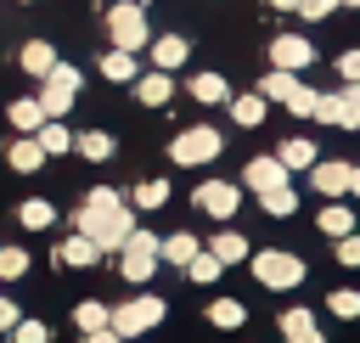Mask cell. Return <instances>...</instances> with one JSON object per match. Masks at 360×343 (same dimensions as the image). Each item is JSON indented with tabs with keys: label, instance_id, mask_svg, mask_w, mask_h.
<instances>
[{
	"label": "cell",
	"instance_id": "1",
	"mask_svg": "<svg viewBox=\"0 0 360 343\" xmlns=\"http://www.w3.org/2000/svg\"><path fill=\"white\" fill-rule=\"evenodd\" d=\"M73 225H79L101 253H118V247H124V236L135 231V208H129L112 186H96V191L84 197V208L73 214Z\"/></svg>",
	"mask_w": 360,
	"mask_h": 343
},
{
	"label": "cell",
	"instance_id": "2",
	"mask_svg": "<svg viewBox=\"0 0 360 343\" xmlns=\"http://www.w3.org/2000/svg\"><path fill=\"white\" fill-rule=\"evenodd\" d=\"M248 270H253V281L270 287V292H292V287L304 281V259L287 253V247H259V253H248Z\"/></svg>",
	"mask_w": 360,
	"mask_h": 343
},
{
	"label": "cell",
	"instance_id": "3",
	"mask_svg": "<svg viewBox=\"0 0 360 343\" xmlns=\"http://www.w3.org/2000/svg\"><path fill=\"white\" fill-rule=\"evenodd\" d=\"M225 152V135L214 129V124H191V129H180L174 141H169V163H180V169H202V163H214Z\"/></svg>",
	"mask_w": 360,
	"mask_h": 343
},
{
	"label": "cell",
	"instance_id": "4",
	"mask_svg": "<svg viewBox=\"0 0 360 343\" xmlns=\"http://www.w3.org/2000/svg\"><path fill=\"white\" fill-rule=\"evenodd\" d=\"M163 315H169V304H163L158 292H141V298H124L118 309H107V326H112V332H118V337L129 343V337L152 332V326H158Z\"/></svg>",
	"mask_w": 360,
	"mask_h": 343
},
{
	"label": "cell",
	"instance_id": "5",
	"mask_svg": "<svg viewBox=\"0 0 360 343\" xmlns=\"http://www.w3.org/2000/svg\"><path fill=\"white\" fill-rule=\"evenodd\" d=\"M118 270H124V281H129V287H146V281H152V270H158V236L135 225V231L124 236V247H118Z\"/></svg>",
	"mask_w": 360,
	"mask_h": 343
},
{
	"label": "cell",
	"instance_id": "6",
	"mask_svg": "<svg viewBox=\"0 0 360 343\" xmlns=\"http://www.w3.org/2000/svg\"><path fill=\"white\" fill-rule=\"evenodd\" d=\"M107 34H112V45H118V51H141V45L152 39L146 11H141L135 0H124V6H112V11H107Z\"/></svg>",
	"mask_w": 360,
	"mask_h": 343
},
{
	"label": "cell",
	"instance_id": "7",
	"mask_svg": "<svg viewBox=\"0 0 360 343\" xmlns=\"http://www.w3.org/2000/svg\"><path fill=\"white\" fill-rule=\"evenodd\" d=\"M73 96H79V73H73L68 62H56V67L45 73V90H39V107H45V118H68Z\"/></svg>",
	"mask_w": 360,
	"mask_h": 343
},
{
	"label": "cell",
	"instance_id": "8",
	"mask_svg": "<svg viewBox=\"0 0 360 343\" xmlns=\"http://www.w3.org/2000/svg\"><path fill=\"white\" fill-rule=\"evenodd\" d=\"M191 202H197L208 219H231V214L242 208V186H236V180H202V186L191 191Z\"/></svg>",
	"mask_w": 360,
	"mask_h": 343
},
{
	"label": "cell",
	"instance_id": "9",
	"mask_svg": "<svg viewBox=\"0 0 360 343\" xmlns=\"http://www.w3.org/2000/svg\"><path fill=\"white\" fill-rule=\"evenodd\" d=\"M315 62V45L304 34H276L270 39V67H287V73H304Z\"/></svg>",
	"mask_w": 360,
	"mask_h": 343
},
{
	"label": "cell",
	"instance_id": "10",
	"mask_svg": "<svg viewBox=\"0 0 360 343\" xmlns=\"http://www.w3.org/2000/svg\"><path fill=\"white\" fill-rule=\"evenodd\" d=\"M309 186L321 197H349V157H315L309 163Z\"/></svg>",
	"mask_w": 360,
	"mask_h": 343
},
{
	"label": "cell",
	"instance_id": "11",
	"mask_svg": "<svg viewBox=\"0 0 360 343\" xmlns=\"http://www.w3.org/2000/svg\"><path fill=\"white\" fill-rule=\"evenodd\" d=\"M292 174H287V163L276 157V152H264V157H248V169H242V186L248 191H270V186H287Z\"/></svg>",
	"mask_w": 360,
	"mask_h": 343
},
{
	"label": "cell",
	"instance_id": "12",
	"mask_svg": "<svg viewBox=\"0 0 360 343\" xmlns=\"http://www.w3.org/2000/svg\"><path fill=\"white\" fill-rule=\"evenodd\" d=\"M51 259H56V270H90V264L101 259V247H96L84 231H73L68 242H56V253H51Z\"/></svg>",
	"mask_w": 360,
	"mask_h": 343
},
{
	"label": "cell",
	"instance_id": "13",
	"mask_svg": "<svg viewBox=\"0 0 360 343\" xmlns=\"http://www.w3.org/2000/svg\"><path fill=\"white\" fill-rule=\"evenodd\" d=\"M315 225H321V236H332V242H338V236L360 231V214H354V208H349L343 197H326V208L315 214Z\"/></svg>",
	"mask_w": 360,
	"mask_h": 343
},
{
	"label": "cell",
	"instance_id": "14",
	"mask_svg": "<svg viewBox=\"0 0 360 343\" xmlns=\"http://www.w3.org/2000/svg\"><path fill=\"white\" fill-rule=\"evenodd\" d=\"M281 337H287V343H326V337H321V326H315V315H309L304 304L281 309Z\"/></svg>",
	"mask_w": 360,
	"mask_h": 343
},
{
	"label": "cell",
	"instance_id": "15",
	"mask_svg": "<svg viewBox=\"0 0 360 343\" xmlns=\"http://www.w3.org/2000/svg\"><path fill=\"white\" fill-rule=\"evenodd\" d=\"M152 45V67H163V73H174L186 56H191V45L180 39V34H158V39H146Z\"/></svg>",
	"mask_w": 360,
	"mask_h": 343
},
{
	"label": "cell",
	"instance_id": "16",
	"mask_svg": "<svg viewBox=\"0 0 360 343\" xmlns=\"http://www.w3.org/2000/svg\"><path fill=\"white\" fill-rule=\"evenodd\" d=\"M135 96H141V107H163V101L174 96V79H169L163 67H152V73H135Z\"/></svg>",
	"mask_w": 360,
	"mask_h": 343
},
{
	"label": "cell",
	"instance_id": "17",
	"mask_svg": "<svg viewBox=\"0 0 360 343\" xmlns=\"http://www.w3.org/2000/svg\"><path fill=\"white\" fill-rule=\"evenodd\" d=\"M6 163H11L17 174H34V169H45V146H39L34 135H17V141L6 146Z\"/></svg>",
	"mask_w": 360,
	"mask_h": 343
},
{
	"label": "cell",
	"instance_id": "18",
	"mask_svg": "<svg viewBox=\"0 0 360 343\" xmlns=\"http://www.w3.org/2000/svg\"><path fill=\"white\" fill-rule=\"evenodd\" d=\"M225 107H231V118H236L242 129H259V124H264V112H270V101H264L259 90H248V96H231Z\"/></svg>",
	"mask_w": 360,
	"mask_h": 343
},
{
	"label": "cell",
	"instance_id": "19",
	"mask_svg": "<svg viewBox=\"0 0 360 343\" xmlns=\"http://www.w3.org/2000/svg\"><path fill=\"white\" fill-rule=\"evenodd\" d=\"M276 157H281V163H287V174H292V169H309L321 152H315V141H309V135H287V141L276 146Z\"/></svg>",
	"mask_w": 360,
	"mask_h": 343
},
{
	"label": "cell",
	"instance_id": "20",
	"mask_svg": "<svg viewBox=\"0 0 360 343\" xmlns=\"http://www.w3.org/2000/svg\"><path fill=\"white\" fill-rule=\"evenodd\" d=\"M208 253H214L219 264H248V253H253V247H248V236H242V231H219V236L208 242Z\"/></svg>",
	"mask_w": 360,
	"mask_h": 343
},
{
	"label": "cell",
	"instance_id": "21",
	"mask_svg": "<svg viewBox=\"0 0 360 343\" xmlns=\"http://www.w3.org/2000/svg\"><path fill=\"white\" fill-rule=\"evenodd\" d=\"M191 96L202 107H219V101H231V84H225V73H191Z\"/></svg>",
	"mask_w": 360,
	"mask_h": 343
},
{
	"label": "cell",
	"instance_id": "22",
	"mask_svg": "<svg viewBox=\"0 0 360 343\" xmlns=\"http://www.w3.org/2000/svg\"><path fill=\"white\" fill-rule=\"evenodd\" d=\"M259 208H264L270 219H287V214H298V191H292V180H287V186H270V191H259Z\"/></svg>",
	"mask_w": 360,
	"mask_h": 343
},
{
	"label": "cell",
	"instance_id": "23",
	"mask_svg": "<svg viewBox=\"0 0 360 343\" xmlns=\"http://www.w3.org/2000/svg\"><path fill=\"white\" fill-rule=\"evenodd\" d=\"M197 247H202V242H197L191 231H174V236H163V242H158V259H163V264H180V270H186V259H191Z\"/></svg>",
	"mask_w": 360,
	"mask_h": 343
},
{
	"label": "cell",
	"instance_id": "24",
	"mask_svg": "<svg viewBox=\"0 0 360 343\" xmlns=\"http://www.w3.org/2000/svg\"><path fill=\"white\" fill-rule=\"evenodd\" d=\"M242 321H248V304H242V298H214V304H208V326L236 332Z\"/></svg>",
	"mask_w": 360,
	"mask_h": 343
},
{
	"label": "cell",
	"instance_id": "25",
	"mask_svg": "<svg viewBox=\"0 0 360 343\" xmlns=\"http://www.w3.org/2000/svg\"><path fill=\"white\" fill-rule=\"evenodd\" d=\"M6 118H11L22 135H34V129L45 124V107H39V96H22V101H11V107H6Z\"/></svg>",
	"mask_w": 360,
	"mask_h": 343
},
{
	"label": "cell",
	"instance_id": "26",
	"mask_svg": "<svg viewBox=\"0 0 360 343\" xmlns=\"http://www.w3.org/2000/svg\"><path fill=\"white\" fill-rule=\"evenodd\" d=\"M51 67H56V51H51L45 39H28V45H22V73H34V79H45Z\"/></svg>",
	"mask_w": 360,
	"mask_h": 343
},
{
	"label": "cell",
	"instance_id": "27",
	"mask_svg": "<svg viewBox=\"0 0 360 343\" xmlns=\"http://www.w3.org/2000/svg\"><path fill=\"white\" fill-rule=\"evenodd\" d=\"M34 141L45 146V157H56V152H68V146H73V135H68V124H62V118H45V124L34 129Z\"/></svg>",
	"mask_w": 360,
	"mask_h": 343
},
{
	"label": "cell",
	"instance_id": "28",
	"mask_svg": "<svg viewBox=\"0 0 360 343\" xmlns=\"http://www.w3.org/2000/svg\"><path fill=\"white\" fill-rule=\"evenodd\" d=\"M101 73H107L112 84H129V79H135V51H118V45H112V51L101 56Z\"/></svg>",
	"mask_w": 360,
	"mask_h": 343
},
{
	"label": "cell",
	"instance_id": "29",
	"mask_svg": "<svg viewBox=\"0 0 360 343\" xmlns=\"http://www.w3.org/2000/svg\"><path fill=\"white\" fill-rule=\"evenodd\" d=\"M292 84H298V73H287V67H270V73L259 79V96H264V101H287V96H292Z\"/></svg>",
	"mask_w": 360,
	"mask_h": 343
},
{
	"label": "cell",
	"instance_id": "30",
	"mask_svg": "<svg viewBox=\"0 0 360 343\" xmlns=\"http://www.w3.org/2000/svg\"><path fill=\"white\" fill-rule=\"evenodd\" d=\"M315 124H332V129H343V118H349V107H343V90H332V96H315V112H309Z\"/></svg>",
	"mask_w": 360,
	"mask_h": 343
},
{
	"label": "cell",
	"instance_id": "31",
	"mask_svg": "<svg viewBox=\"0 0 360 343\" xmlns=\"http://www.w3.org/2000/svg\"><path fill=\"white\" fill-rule=\"evenodd\" d=\"M219 270H225V264H219V259H214L208 247H197V253L186 259V276H191L197 287H208V281H219Z\"/></svg>",
	"mask_w": 360,
	"mask_h": 343
},
{
	"label": "cell",
	"instance_id": "32",
	"mask_svg": "<svg viewBox=\"0 0 360 343\" xmlns=\"http://www.w3.org/2000/svg\"><path fill=\"white\" fill-rule=\"evenodd\" d=\"M73 146H79V157H90V163L112 157V135H107V129H84V135H79Z\"/></svg>",
	"mask_w": 360,
	"mask_h": 343
},
{
	"label": "cell",
	"instance_id": "33",
	"mask_svg": "<svg viewBox=\"0 0 360 343\" xmlns=\"http://www.w3.org/2000/svg\"><path fill=\"white\" fill-rule=\"evenodd\" d=\"M17 219H22L28 231H45V225L56 219V208H51L45 197H28V202H17Z\"/></svg>",
	"mask_w": 360,
	"mask_h": 343
},
{
	"label": "cell",
	"instance_id": "34",
	"mask_svg": "<svg viewBox=\"0 0 360 343\" xmlns=\"http://www.w3.org/2000/svg\"><path fill=\"white\" fill-rule=\"evenodd\" d=\"M129 202H135V208H163V202H169V180H141V186L129 191Z\"/></svg>",
	"mask_w": 360,
	"mask_h": 343
},
{
	"label": "cell",
	"instance_id": "35",
	"mask_svg": "<svg viewBox=\"0 0 360 343\" xmlns=\"http://www.w3.org/2000/svg\"><path fill=\"white\" fill-rule=\"evenodd\" d=\"M326 309L338 321H360V292L354 287H338V292H326Z\"/></svg>",
	"mask_w": 360,
	"mask_h": 343
},
{
	"label": "cell",
	"instance_id": "36",
	"mask_svg": "<svg viewBox=\"0 0 360 343\" xmlns=\"http://www.w3.org/2000/svg\"><path fill=\"white\" fill-rule=\"evenodd\" d=\"M315 96H321V90H309V84H304V79H298V84H292V96H287V101H281V107H287V112H292V118H309V112H315Z\"/></svg>",
	"mask_w": 360,
	"mask_h": 343
},
{
	"label": "cell",
	"instance_id": "37",
	"mask_svg": "<svg viewBox=\"0 0 360 343\" xmlns=\"http://www.w3.org/2000/svg\"><path fill=\"white\" fill-rule=\"evenodd\" d=\"M73 321H79V332H101V326H107V304H96V298H84V304L73 309Z\"/></svg>",
	"mask_w": 360,
	"mask_h": 343
},
{
	"label": "cell",
	"instance_id": "38",
	"mask_svg": "<svg viewBox=\"0 0 360 343\" xmlns=\"http://www.w3.org/2000/svg\"><path fill=\"white\" fill-rule=\"evenodd\" d=\"M17 276H28V253L22 247H0V281H17Z\"/></svg>",
	"mask_w": 360,
	"mask_h": 343
},
{
	"label": "cell",
	"instance_id": "39",
	"mask_svg": "<svg viewBox=\"0 0 360 343\" xmlns=\"http://www.w3.org/2000/svg\"><path fill=\"white\" fill-rule=\"evenodd\" d=\"M11 343H51V332H45V321H22V315H17Z\"/></svg>",
	"mask_w": 360,
	"mask_h": 343
},
{
	"label": "cell",
	"instance_id": "40",
	"mask_svg": "<svg viewBox=\"0 0 360 343\" xmlns=\"http://www.w3.org/2000/svg\"><path fill=\"white\" fill-rule=\"evenodd\" d=\"M338 264H349V270H360V231H349V236H338Z\"/></svg>",
	"mask_w": 360,
	"mask_h": 343
},
{
	"label": "cell",
	"instance_id": "41",
	"mask_svg": "<svg viewBox=\"0 0 360 343\" xmlns=\"http://www.w3.org/2000/svg\"><path fill=\"white\" fill-rule=\"evenodd\" d=\"M343 107H349L343 129H360V79H349V84H343Z\"/></svg>",
	"mask_w": 360,
	"mask_h": 343
},
{
	"label": "cell",
	"instance_id": "42",
	"mask_svg": "<svg viewBox=\"0 0 360 343\" xmlns=\"http://www.w3.org/2000/svg\"><path fill=\"white\" fill-rule=\"evenodd\" d=\"M332 11H338V0H298V17H309V22H321Z\"/></svg>",
	"mask_w": 360,
	"mask_h": 343
},
{
	"label": "cell",
	"instance_id": "43",
	"mask_svg": "<svg viewBox=\"0 0 360 343\" xmlns=\"http://www.w3.org/2000/svg\"><path fill=\"white\" fill-rule=\"evenodd\" d=\"M338 73H343V84L360 79V51H343V56H338Z\"/></svg>",
	"mask_w": 360,
	"mask_h": 343
},
{
	"label": "cell",
	"instance_id": "44",
	"mask_svg": "<svg viewBox=\"0 0 360 343\" xmlns=\"http://www.w3.org/2000/svg\"><path fill=\"white\" fill-rule=\"evenodd\" d=\"M11 326H17V304H11V298H0V332H11Z\"/></svg>",
	"mask_w": 360,
	"mask_h": 343
},
{
	"label": "cell",
	"instance_id": "45",
	"mask_svg": "<svg viewBox=\"0 0 360 343\" xmlns=\"http://www.w3.org/2000/svg\"><path fill=\"white\" fill-rule=\"evenodd\" d=\"M84 343H124V337H118L112 326H101V332H84Z\"/></svg>",
	"mask_w": 360,
	"mask_h": 343
},
{
	"label": "cell",
	"instance_id": "46",
	"mask_svg": "<svg viewBox=\"0 0 360 343\" xmlns=\"http://www.w3.org/2000/svg\"><path fill=\"white\" fill-rule=\"evenodd\" d=\"M349 197H360V163H349Z\"/></svg>",
	"mask_w": 360,
	"mask_h": 343
},
{
	"label": "cell",
	"instance_id": "47",
	"mask_svg": "<svg viewBox=\"0 0 360 343\" xmlns=\"http://www.w3.org/2000/svg\"><path fill=\"white\" fill-rule=\"evenodd\" d=\"M270 11H298V0H264Z\"/></svg>",
	"mask_w": 360,
	"mask_h": 343
},
{
	"label": "cell",
	"instance_id": "48",
	"mask_svg": "<svg viewBox=\"0 0 360 343\" xmlns=\"http://www.w3.org/2000/svg\"><path fill=\"white\" fill-rule=\"evenodd\" d=\"M338 6H354V11H360V0H338Z\"/></svg>",
	"mask_w": 360,
	"mask_h": 343
}]
</instances>
